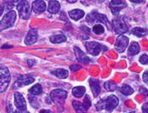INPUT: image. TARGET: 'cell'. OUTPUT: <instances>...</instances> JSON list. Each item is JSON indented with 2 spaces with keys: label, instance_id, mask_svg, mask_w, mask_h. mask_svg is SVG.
<instances>
[{
  "label": "cell",
  "instance_id": "cell-5",
  "mask_svg": "<svg viewBox=\"0 0 148 113\" xmlns=\"http://www.w3.org/2000/svg\"><path fill=\"white\" fill-rule=\"evenodd\" d=\"M85 46H86V49H87V51H88L91 55H93V56H97V55H99V54H100V52H101V50H105V51L107 50V48H106V46H102L100 43L95 42V41H88V42H86V43H85Z\"/></svg>",
  "mask_w": 148,
  "mask_h": 113
},
{
  "label": "cell",
  "instance_id": "cell-7",
  "mask_svg": "<svg viewBox=\"0 0 148 113\" xmlns=\"http://www.w3.org/2000/svg\"><path fill=\"white\" fill-rule=\"evenodd\" d=\"M67 92L64 89H54L51 91L50 97L52 98V101L56 103V104H61L65 101V99L66 98Z\"/></svg>",
  "mask_w": 148,
  "mask_h": 113
},
{
  "label": "cell",
  "instance_id": "cell-37",
  "mask_svg": "<svg viewBox=\"0 0 148 113\" xmlns=\"http://www.w3.org/2000/svg\"><path fill=\"white\" fill-rule=\"evenodd\" d=\"M27 65L29 66V67L34 66L35 65V60H33V59H28V60H27Z\"/></svg>",
  "mask_w": 148,
  "mask_h": 113
},
{
  "label": "cell",
  "instance_id": "cell-19",
  "mask_svg": "<svg viewBox=\"0 0 148 113\" xmlns=\"http://www.w3.org/2000/svg\"><path fill=\"white\" fill-rule=\"evenodd\" d=\"M50 41L54 44H59V43H64L66 41V37L64 34H57L50 37Z\"/></svg>",
  "mask_w": 148,
  "mask_h": 113
},
{
  "label": "cell",
  "instance_id": "cell-4",
  "mask_svg": "<svg viewBox=\"0 0 148 113\" xmlns=\"http://www.w3.org/2000/svg\"><path fill=\"white\" fill-rule=\"evenodd\" d=\"M17 11H18V15L20 17V18L24 19V20H27L29 18L31 11H30V5L27 1V0H22L20 1L17 6Z\"/></svg>",
  "mask_w": 148,
  "mask_h": 113
},
{
  "label": "cell",
  "instance_id": "cell-12",
  "mask_svg": "<svg viewBox=\"0 0 148 113\" xmlns=\"http://www.w3.org/2000/svg\"><path fill=\"white\" fill-rule=\"evenodd\" d=\"M37 40V30L36 28H30L27 37L25 38V44L27 46L34 45Z\"/></svg>",
  "mask_w": 148,
  "mask_h": 113
},
{
  "label": "cell",
  "instance_id": "cell-8",
  "mask_svg": "<svg viewBox=\"0 0 148 113\" xmlns=\"http://www.w3.org/2000/svg\"><path fill=\"white\" fill-rule=\"evenodd\" d=\"M128 44H129V38L125 35H121L117 37L114 43V49L118 53H123L126 49Z\"/></svg>",
  "mask_w": 148,
  "mask_h": 113
},
{
  "label": "cell",
  "instance_id": "cell-22",
  "mask_svg": "<svg viewBox=\"0 0 148 113\" xmlns=\"http://www.w3.org/2000/svg\"><path fill=\"white\" fill-rule=\"evenodd\" d=\"M72 104H73V107H74V109H75V110L76 112H86L87 111V109L86 108L85 104L82 103V102L74 101L72 102Z\"/></svg>",
  "mask_w": 148,
  "mask_h": 113
},
{
  "label": "cell",
  "instance_id": "cell-41",
  "mask_svg": "<svg viewBox=\"0 0 148 113\" xmlns=\"http://www.w3.org/2000/svg\"><path fill=\"white\" fill-rule=\"evenodd\" d=\"M2 49H8V48H12V46H9V45H3L1 46Z\"/></svg>",
  "mask_w": 148,
  "mask_h": 113
},
{
  "label": "cell",
  "instance_id": "cell-42",
  "mask_svg": "<svg viewBox=\"0 0 148 113\" xmlns=\"http://www.w3.org/2000/svg\"><path fill=\"white\" fill-rule=\"evenodd\" d=\"M40 112H41V113H51L50 110H41Z\"/></svg>",
  "mask_w": 148,
  "mask_h": 113
},
{
  "label": "cell",
  "instance_id": "cell-40",
  "mask_svg": "<svg viewBox=\"0 0 148 113\" xmlns=\"http://www.w3.org/2000/svg\"><path fill=\"white\" fill-rule=\"evenodd\" d=\"M130 1L133 3H141V2H143L144 0H130Z\"/></svg>",
  "mask_w": 148,
  "mask_h": 113
},
{
  "label": "cell",
  "instance_id": "cell-3",
  "mask_svg": "<svg viewBox=\"0 0 148 113\" xmlns=\"http://www.w3.org/2000/svg\"><path fill=\"white\" fill-rule=\"evenodd\" d=\"M16 11L11 10L8 12V14H5L1 19V22H0V30L3 31L6 28H10V26H12L16 22Z\"/></svg>",
  "mask_w": 148,
  "mask_h": 113
},
{
  "label": "cell",
  "instance_id": "cell-29",
  "mask_svg": "<svg viewBox=\"0 0 148 113\" xmlns=\"http://www.w3.org/2000/svg\"><path fill=\"white\" fill-rule=\"evenodd\" d=\"M93 31H94V33H95V34L101 35L105 32V28L102 25L97 24V25H95L93 26Z\"/></svg>",
  "mask_w": 148,
  "mask_h": 113
},
{
  "label": "cell",
  "instance_id": "cell-15",
  "mask_svg": "<svg viewBox=\"0 0 148 113\" xmlns=\"http://www.w3.org/2000/svg\"><path fill=\"white\" fill-rule=\"evenodd\" d=\"M89 85H90V88H91V90L93 92V95L94 97H97L99 95V93L101 91V88H100V85H99V81L97 79H95V78H90L89 79Z\"/></svg>",
  "mask_w": 148,
  "mask_h": 113
},
{
  "label": "cell",
  "instance_id": "cell-27",
  "mask_svg": "<svg viewBox=\"0 0 148 113\" xmlns=\"http://www.w3.org/2000/svg\"><path fill=\"white\" fill-rule=\"evenodd\" d=\"M120 92H121L123 95H125V96H130V95L133 94L134 89L130 87V86H128V85H124L123 87H122V88L120 89Z\"/></svg>",
  "mask_w": 148,
  "mask_h": 113
},
{
  "label": "cell",
  "instance_id": "cell-6",
  "mask_svg": "<svg viewBox=\"0 0 148 113\" xmlns=\"http://www.w3.org/2000/svg\"><path fill=\"white\" fill-rule=\"evenodd\" d=\"M112 28L114 29V31L115 33H117V34H123V33H125L128 31V26H127L125 21L121 17L113 19Z\"/></svg>",
  "mask_w": 148,
  "mask_h": 113
},
{
  "label": "cell",
  "instance_id": "cell-1",
  "mask_svg": "<svg viewBox=\"0 0 148 113\" xmlns=\"http://www.w3.org/2000/svg\"><path fill=\"white\" fill-rule=\"evenodd\" d=\"M86 22L90 23V24H93L94 22H101L103 24H105L107 26L108 29L112 28L107 17L105 15L100 14V13H98L97 11H93L90 13V14H88L86 16Z\"/></svg>",
  "mask_w": 148,
  "mask_h": 113
},
{
  "label": "cell",
  "instance_id": "cell-24",
  "mask_svg": "<svg viewBox=\"0 0 148 113\" xmlns=\"http://www.w3.org/2000/svg\"><path fill=\"white\" fill-rule=\"evenodd\" d=\"M147 33H148L147 29H145V28H134L132 29V34L138 37H145Z\"/></svg>",
  "mask_w": 148,
  "mask_h": 113
},
{
  "label": "cell",
  "instance_id": "cell-18",
  "mask_svg": "<svg viewBox=\"0 0 148 113\" xmlns=\"http://www.w3.org/2000/svg\"><path fill=\"white\" fill-rule=\"evenodd\" d=\"M48 12H50L51 14H57L60 10V4L56 0H51L48 5Z\"/></svg>",
  "mask_w": 148,
  "mask_h": 113
},
{
  "label": "cell",
  "instance_id": "cell-35",
  "mask_svg": "<svg viewBox=\"0 0 148 113\" xmlns=\"http://www.w3.org/2000/svg\"><path fill=\"white\" fill-rule=\"evenodd\" d=\"M143 80L146 84H148V71H145L144 74H143Z\"/></svg>",
  "mask_w": 148,
  "mask_h": 113
},
{
  "label": "cell",
  "instance_id": "cell-30",
  "mask_svg": "<svg viewBox=\"0 0 148 113\" xmlns=\"http://www.w3.org/2000/svg\"><path fill=\"white\" fill-rule=\"evenodd\" d=\"M104 109H106V98H102L96 103V110L98 111H101Z\"/></svg>",
  "mask_w": 148,
  "mask_h": 113
},
{
  "label": "cell",
  "instance_id": "cell-10",
  "mask_svg": "<svg viewBox=\"0 0 148 113\" xmlns=\"http://www.w3.org/2000/svg\"><path fill=\"white\" fill-rule=\"evenodd\" d=\"M126 5L123 2V0H112L109 5V8H110L112 14L114 16H117L119 14V12L125 8Z\"/></svg>",
  "mask_w": 148,
  "mask_h": 113
},
{
  "label": "cell",
  "instance_id": "cell-13",
  "mask_svg": "<svg viewBox=\"0 0 148 113\" xmlns=\"http://www.w3.org/2000/svg\"><path fill=\"white\" fill-rule=\"evenodd\" d=\"M74 51H75L76 59L79 62L84 63V64H88V63H90V61H91V60H90V58L79 48H77V46H75V48H74Z\"/></svg>",
  "mask_w": 148,
  "mask_h": 113
},
{
  "label": "cell",
  "instance_id": "cell-36",
  "mask_svg": "<svg viewBox=\"0 0 148 113\" xmlns=\"http://www.w3.org/2000/svg\"><path fill=\"white\" fill-rule=\"evenodd\" d=\"M140 91L143 93V94H145L146 97H148V89H145V88H140Z\"/></svg>",
  "mask_w": 148,
  "mask_h": 113
},
{
  "label": "cell",
  "instance_id": "cell-43",
  "mask_svg": "<svg viewBox=\"0 0 148 113\" xmlns=\"http://www.w3.org/2000/svg\"><path fill=\"white\" fill-rule=\"evenodd\" d=\"M66 1H67L68 3H71V4H72V3H75V2L77 1V0H66Z\"/></svg>",
  "mask_w": 148,
  "mask_h": 113
},
{
  "label": "cell",
  "instance_id": "cell-14",
  "mask_svg": "<svg viewBox=\"0 0 148 113\" xmlns=\"http://www.w3.org/2000/svg\"><path fill=\"white\" fill-rule=\"evenodd\" d=\"M32 9L36 14H39L47 10V4L43 0H36L32 4Z\"/></svg>",
  "mask_w": 148,
  "mask_h": 113
},
{
  "label": "cell",
  "instance_id": "cell-11",
  "mask_svg": "<svg viewBox=\"0 0 148 113\" xmlns=\"http://www.w3.org/2000/svg\"><path fill=\"white\" fill-rule=\"evenodd\" d=\"M118 103H119V99L117 98L116 96L114 95L109 96L107 98H106V110L109 112H111L117 107Z\"/></svg>",
  "mask_w": 148,
  "mask_h": 113
},
{
  "label": "cell",
  "instance_id": "cell-26",
  "mask_svg": "<svg viewBox=\"0 0 148 113\" xmlns=\"http://www.w3.org/2000/svg\"><path fill=\"white\" fill-rule=\"evenodd\" d=\"M14 2H13V0H3L2 3H1V6L4 8V10L5 11H11L12 8H14Z\"/></svg>",
  "mask_w": 148,
  "mask_h": 113
},
{
  "label": "cell",
  "instance_id": "cell-2",
  "mask_svg": "<svg viewBox=\"0 0 148 113\" xmlns=\"http://www.w3.org/2000/svg\"><path fill=\"white\" fill-rule=\"evenodd\" d=\"M10 73L8 68L5 66L1 65L0 68V92L3 93L5 91V89H8L10 83Z\"/></svg>",
  "mask_w": 148,
  "mask_h": 113
},
{
  "label": "cell",
  "instance_id": "cell-28",
  "mask_svg": "<svg viewBox=\"0 0 148 113\" xmlns=\"http://www.w3.org/2000/svg\"><path fill=\"white\" fill-rule=\"evenodd\" d=\"M105 89L107 91H114L115 89H117V85L115 84L114 81H106L105 83Z\"/></svg>",
  "mask_w": 148,
  "mask_h": 113
},
{
  "label": "cell",
  "instance_id": "cell-16",
  "mask_svg": "<svg viewBox=\"0 0 148 113\" xmlns=\"http://www.w3.org/2000/svg\"><path fill=\"white\" fill-rule=\"evenodd\" d=\"M35 81V78L33 77L29 76H19L17 78V81L16 84H18L19 86H27L30 85Z\"/></svg>",
  "mask_w": 148,
  "mask_h": 113
},
{
  "label": "cell",
  "instance_id": "cell-33",
  "mask_svg": "<svg viewBox=\"0 0 148 113\" xmlns=\"http://www.w3.org/2000/svg\"><path fill=\"white\" fill-rule=\"evenodd\" d=\"M70 69H71V71L75 72V71H77L81 69V66H78V65H72L71 67H70Z\"/></svg>",
  "mask_w": 148,
  "mask_h": 113
},
{
  "label": "cell",
  "instance_id": "cell-9",
  "mask_svg": "<svg viewBox=\"0 0 148 113\" xmlns=\"http://www.w3.org/2000/svg\"><path fill=\"white\" fill-rule=\"evenodd\" d=\"M14 102L15 106L17 109L18 111L20 112H25L27 110V102H25V99L23 97V95L19 92H15L14 94Z\"/></svg>",
  "mask_w": 148,
  "mask_h": 113
},
{
  "label": "cell",
  "instance_id": "cell-31",
  "mask_svg": "<svg viewBox=\"0 0 148 113\" xmlns=\"http://www.w3.org/2000/svg\"><path fill=\"white\" fill-rule=\"evenodd\" d=\"M139 61L141 62V64H143V65L148 64V56L145 55V54L142 55V56L140 57V58H139Z\"/></svg>",
  "mask_w": 148,
  "mask_h": 113
},
{
  "label": "cell",
  "instance_id": "cell-25",
  "mask_svg": "<svg viewBox=\"0 0 148 113\" xmlns=\"http://www.w3.org/2000/svg\"><path fill=\"white\" fill-rule=\"evenodd\" d=\"M43 89H42V86L40 84H36L34 85L33 87H32L30 89H29V92L31 93L32 95L34 96H37V95H40L42 93Z\"/></svg>",
  "mask_w": 148,
  "mask_h": 113
},
{
  "label": "cell",
  "instance_id": "cell-21",
  "mask_svg": "<svg viewBox=\"0 0 148 113\" xmlns=\"http://www.w3.org/2000/svg\"><path fill=\"white\" fill-rule=\"evenodd\" d=\"M140 51V46H139V44L137 42H133L130 46H129V49H128V55H130V56H134V55H136L138 54Z\"/></svg>",
  "mask_w": 148,
  "mask_h": 113
},
{
  "label": "cell",
  "instance_id": "cell-23",
  "mask_svg": "<svg viewBox=\"0 0 148 113\" xmlns=\"http://www.w3.org/2000/svg\"><path fill=\"white\" fill-rule=\"evenodd\" d=\"M52 74L56 76L57 78H62V79H65L68 77V71L66 69H56L55 71L52 72Z\"/></svg>",
  "mask_w": 148,
  "mask_h": 113
},
{
  "label": "cell",
  "instance_id": "cell-17",
  "mask_svg": "<svg viewBox=\"0 0 148 113\" xmlns=\"http://www.w3.org/2000/svg\"><path fill=\"white\" fill-rule=\"evenodd\" d=\"M68 16L70 18H72L73 20H79L84 16H85V12L81 9H74L68 12Z\"/></svg>",
  "mask_w": 148,
  "mask_h": 113
},
{
  "label": "cell",
  "instance_id": "cell-20",
  "mask_svg": "<svg viewBox=\"0 0 148 113\" xmlns=\"http://www.w3.org/2000/svg\"><path fill=\"white\" fill-rule=\"evenodd\" d=\"M85 93H86V88L83 87V86H77V87H75L72 89V94L75 98H81L85 95Z\"/></svg>",
  "mask_w": 148,
  "mask_h": 113
},
{
  "label": "cell",
  "instance_id": "cell-39",
  "mask_svg": "<svg viewBox=\"0 0 148 113\" xmlns=\"http://www.w3.org/2000/svg\"><path fill=\"white\" fill-rule=\"evenodd\" d=\"M80 28H81L82 30H85V31H86V32H90V29H89L88 28H86V26H81Z\"/></svg>",
  "mask_w": 148,
  "mask_h": 113
},
{
  "label": "cell",
  "instance_id": "cell-44",
  "mask_svg": "<svg viewBox=\"0 0 148 113\" xmlns=\"http://www.w3.org/2000/svg\"><path fill=\"white\" fill-rule=\"evenodd\" d=\"M13 2H14V3L16 4V3H18V2H19V0H13Z\"/></svg>",
  "mask_w": 148,
  "mask_h": 113
},
{
  "label": "cell",
  "instance_id": "cell-32",
  "mask_svg": "<svg viewBox=\"0 0 148 113\" xmlns=\"http://www.w3.org/2000/svg\"><path fill=\"white\" fill-rule=\"evenodd\" d=\"M84 104H85V106H86V108L88 110L90 107H91V101H90V98H89V97L88 96H86V98L84 99V102H83Z\"/></svg>",
  "mask_w": 148,
  "mask_h": 113
},
{
  "label": "cell",
  "instance_id": "cell-34",
  "mask_svg": "<svg viewBox=\"0 0 148 113\" xmlns=\"http://www.w3.org/2000/svg\"><path fill=\"white\" fill-rule=\"evenodd\" d=\"M142 111L144 113H148V102H145L143 106H142Z\"/></svg>",
  "mask_w": 148,
  "mask_h": 113
},
{
  "label": "cell",
  "instance_id": "cell-38",
  "mask_svg": "<svg viewBox=\"0 0 148 113\" xmlns=\"http://www.w3.org/2000/svg\"><path fill=\"white\" fill-rule=\"evenodd\" d=\"M46 102L48 103V104H51V103L53 102V101H52V98H51L50 95L49 96H47V98H46Z\"/></svg>",
  "mask_w": 148,
  "mask_h": 113
}]
</instances>
